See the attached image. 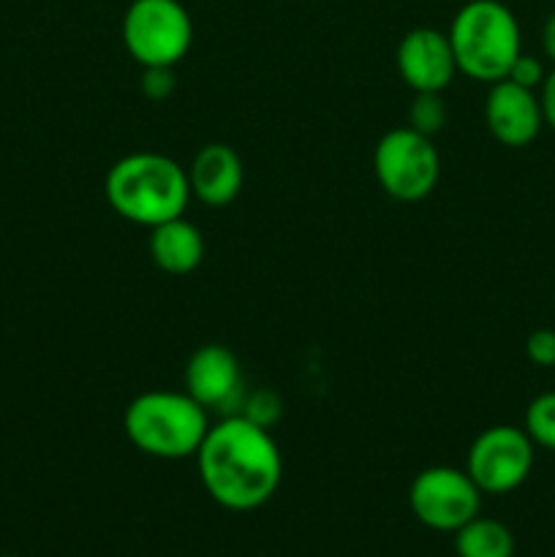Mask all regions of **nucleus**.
Wrapping results in <instances>:
<instances>
[{
  "instance_id": "nucleus-17",
  "label": "nucleus",
  "mask_w": 555,
  "mask_h": 557,
  "mask_svg": "<svg viewBox=\"0 0 555 557\" xmlns=\"http://www.w3.org/2000/svg\"><path fill=\"white\" fill-rule=\"evenodd\" d=\"M239 413L248 419H254V422L261 424V428H272V422L281 417V400H278L272 392L261 389V392H256V395L245 397Z\"/></svg>"
},
{
  "instance_id": "nucleus-20",
  "label": "nucleus",
  "mask_w": 555,
  "mask_h": 557,
  "mask_svg": "<svg viewBox=\"0 0 555 557\" xmlns=\"http://www.w3.org/2000/svg\"><path fill=\"white\" fill-rule=\"evenodd\" d=\"M526 357L536 368H555V330H533L526 341Z\"/></svg>"
},
{
  "instance_id": "nucleus-2",
  "label": "nucleus",
  "mask_w": 555,
  "mask_h": 557,
  "mask_svg": "<svg viewBox=\"0 0 555 557\" xmlns=\"http://www.w3.org/2000/svg\"><path fill=\"white\" fill-rule=\"evenodd\" d=\"M103 194L123 221L152 228L185 215L190 201L188 172L163 152H128L107 172Z\"/></svg>"
},
{
  "instance_id": "nucleus-14",
  "label": "nucleus",
  "mask_w": 555,
  "mask_h": 557,
  "mask_svg": "<svg viewBox=\"0 0 555 557\" xmlns=\"http://www.w3.org/2000/svg\"><path fill=\"white\" fill-rule=\"evenodd\" d=\"M457 557H515V536L509 528L490 517H473L455 531Z\"/></svg>"
},
{
  "instance_id": "nucleus-9",
  "label": "nucleus",
  "mask_w": 555,
  "mask_h": 557,
  "mask_svg": "<svg viewBox=\"0 0 555 557\" xmlns=\"http://www.w3.org/2000/svg\"><path fill=\"white\" fill-rule=\"evenodd\" d=\"M183 386L207 413H239L245 400L243 368L232 348L221 343L199 346L183 370Z\"/></svg>"
},
{
  "instance_id": "nucleus-10",
  "label": "nucleus",
  "mask_w": 555,
  "mask_h": 557,
  "mask_svg": "<svg viewBox=\"0 0 555 557\" xmlns=\"http://www.w3.org/2000/svg\"><path fill=\"white\" fill-rule=\"evenodd\" d=\"M397 74L414 92H444L460 71L449 36L435 27H414L400 38L395 52Z\"/></svg>"
},
{
  "instance_id": "nucleus-19",
  "label": "nucleus",
  "mask_w": 555,
  "mask_h": 557,
  "mask_svg": "<svg viewBox=\"0 0 555 557\" xmlns=\"http://www.w3.org/2000/svg\"><path fill=\"white\" fill-rule=\"evenodd\" d=\"M544 76H547V69H544L542 60L533 58V54L520 52L517 54L515 63H511L506 79L515 82V85H520V87H528V90H539L544 82Z\"/></svg>"
},
{
  "instance_id": "nucleus-22",
  "label": "nucleus",
  "mask_w": 555,
  "mask_h": 557,
  "mask_svg": "<svg viewBox=\"0 0 555 557\" xmlns=\"http://www.w3.org/2000/svg\"><path fill=\"white\" fill-rule=\"evenodd\" d=\"M542 49H544V58L555 65V11L544 20L542 25Z\"/></svg>"
},
{
  "instance_id": "nucleus-16",
  "label": "nucleus",
  "mask_w": 555,
  "mask_h": 557,
  "mask_svg": "<svg viewBox=\"0 0 555 557\" xmlns=\"http://www.w3.org/2000/svg\"><path fill=\"white\" fill-rule=\"evenodd\" d=\"M446 123V101L441 92H414V101L408 107V128L433 139Z\"/></svg>"
},
{
  "instance_id": "nucleus-3",
  "label": "nucleus",
  "mask_w": 555,
  "mask_h": 557,
  "mask_svg": "<svg viewBox=\"0 0 555 557\" xmlns=\"http://www.w3.org/2000/svg\"><path fill=\"white\" fill-rule=\"evenodd\" d=\"M123 430L141 455L172 462L188 460L196 457L210 430V413L185 389H147L125 408Z\"/></svg>"
},
{
  "instance_id": "nucleus-1",
  "label": "nucleus",
  "mask_w": 555,
  "mask_h": 557,
  "mask_svg": "<svg viewBox=\"0 0 555 557\" xmlns=\"http://www.w3.org/2000/svg\"><path fill=\"white\" fill-rule=\"evenodd\" d=\"M196 471L205 493L221 509L243 515L275 498L283 479V455L270 428L243 413H229L207 430L196 451Z\"/></svg>"
},
{
  "instance_id": "nucleus-6",
  "label": "nucleus",
  "mask_w": 555,
  "mask_h": 557,
  "mask_svg": "<svg viewBox=\"0 0 555 557\" xmlns=\"http://www.w3.org/2000/svg\"><path fill=\"white\" fill-rule=\"evenodd\" d=\"M123 44L141 69H174L194 44V20L180 0H134L123 16Z\"/></svg>"
},
{
  "instance_id": "nucleus-18",
  "label": "nucleus",
  "mask_w": 555,
  "mask_h": 557,
  "mask_svg": "<svg viewBox=\"0 0 555 557\" xmlns=\"http://www.w3.org/2000/svg\"><path fill=\"white\" fill-rule=\"evenodd\" d=\"M139 87L150 101H166L174 92L172 65H150V69H141Z\"/></svg>"
},
{
  "instance_id": "nucleus-5",
  "label": "nucleus",
  "mask_w": 555,
  "mask_h": 557,
  "mask_svg": "<svg viewBox=\"0 0 555 557\" xmlns=\"http://www.w3.org/2000/svg\"><path fill=\"white\" fill-rule=\"evenodd\" d=\"M373 172L390 199L414 205L428 199L439 185L441 156L430 136L400 125L375 141Z\"/></svg>"
},
{
  "instance_id": "nucleus-11",
  "label": "nucleus",
  "mask_w": 555,
  "mask_h": 557,
  "mask_svg": "<svg viewBox=\"0 0 555 557\" xmlns=\"http://www.w3.org/2000/svg\"><path fill=\"white\" fill-rule=\"evenodd\" d=\"M484 125L498 145L511 150L528 147L544 125L536 90H528L509 79L493 82L484 98Z\"/></svg>"
},
{
  "instance_id": "nucleus-8",
  "label": "nucleus",
  "mask_w": 555,
  "mask_h": 557,
  "mask_svg": "<svg viewBox=\"0 0 555 557\" xmlns=\"http://www.w3.org/2000/svg\"><path fill=\"white\" fill-rule=\"evenodd\" d=\"M408 506L424 528L439 533L460 531L482 509V490L466 468L430 466L414 476Z\"/></svg>"
},
{
  "instance_id": "nucleus-12",
  "label": "nucleus",
  "mask_w": 555,
  "mask_h": 557,
  "mask_svg": "<svg viewBox=\"0 0 555 557\" xmlns=\"http://www.w3.org/2000/svg\"><path fill=\"white\" fill-rule=\"evenodd\" d=\"M185 172H188L190 196L207 207L232 205L245 183L243 158L223 141H210L201 147Z\"/></svg>"
},
{
  "instance_id": "nucleus-7",
  "label": "nucleus",
  "mask_w": 555,
  "mask_h": 557,
  "mask_svg": "<svg viewBox=\"0 0 555 557\" xmlns=\"http://www.w3.org/2000/svg\"><path fill=\"white\" fill-rule=\"evenodd\" d=\"M536 446L515 424H495L482 430L468 446L466 473L482 495H509L528 482Z\"/></svg>"
},
{
  "instance_id": "nucleus-4",
  "label": "nucleus",
  "mask_w": 555,
  "mask_h": 557,
  "mask_svg": "<svg viewBox=\"0 0 555 557\" xmlns=\"http://www.w3.org/2000/svg\"><path fill=\"white\" fill-rule=\"evenodd\" d=\"M457 71L468 79H506L511 63L522 52L520 22L501 0H468L446 30Z\"/></svg>"
},
{
  "instance_id": "nucleus-15",
  "label": "nucleus",
  "mask_w": 555,
  "mask_h": 557,
  "mask_svg": "<svg viewBox=\"0 0 555 557\" xmlns=\"http://www.w3.org/2000/svg\"><path fill=\"white\" fill-rule=\"evenodd\" d=\"M522 430H526L528 438L533 441V446L555 451V389L544 392V395L533 397V400L528 403Z\"/></svg>"
},
{
  "instance_id": "nucleus-13",
  "label": "nucleus",
  "mask_w": 555,
  "mask_h": 557,
  "mask_svg": "<svg viewBox=\"0 0 555 557\" xmlns=\"http://www.w3.org/2000/svg\"><path fill=\"white\" fill-rule=\"evenodd\" d=\"M147 248L158 270L166 275H190L205 259V237L185 215L152 226Z\"/></svg>"
},
{
  "instance_id": "nucleus-23",
  "label": "nucleus",
  "mask_w": 555,
  "mask_h": 557,
  "mask_svg": "<svg viewBox=\"0 0 555 557\" xmlns=\"http://www.w3.org/2000/svg\"><path fill=\"white\" fill-rule=\"evenodd\" d=\"M553 370H555V368H553Z\"/></svg>"
},
{
  "instance_id": "nucleus-21",
  "label": "nucleus",
  "mask_w": 555,
  "mask_h": 557,
  "mask_svg": "<svg viewBox=\"0 0 555 557\" xmlns=\"http://www.w3.org/2000/svg\"><path fill=\"white\" fill-rule=\"evenodd\" d=\"M539 103H542L544 125L555 131V65L547 71L542 87H539Z\"/></svg>"
}]
</instances>
